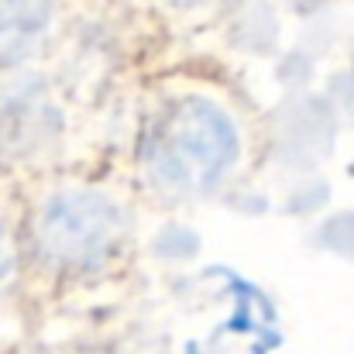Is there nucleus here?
<instances>
[{
  "label": "nucleus",
  "mask_w": 354,
  "mask_h": 354,
  "mask_svg": "<svg viewBox=\"0 0 354 354\" xmlns=\"http://www.w3.org/2000/svg\"><path fill=\"white\" fill-rule=\"evenodd\" d=\"M48 93L31 76H14L0 83V155L28 158L38 145L48 141Z\"/></svg>",
  "instance_id": "obj_3"
},
{
  "label": "nucleus",
  "mask_w": 354,
  "mask_h": 354,
  "mask_svg": "<svg viewBox=\"0 0 354 354\" xmlns=\"http://www.w3.org/2000/svg\"><path fill=\"white\" fill-rule=\"evenodd\" d=\"M237 138L231 120L210 104L179 107L158 134L151 172L172 193H200L217 186L231 169Z\"/></svg>",
  "instance_id": "obj_1"
},
{
  "label": "nucleus",
  "mask_w": 354,
  "mask_h": 354,
  "mask_svg": "<svg viewBox=\"0 0 354 354\" xmlns=\"http://www.w3.org/2000/svg\"><path fill=\"white\" fill-rule=\"evenodd\" d=\"M118 210L86 189L55 193L35 221V248L45 261L80 268L100 261L118 244Z\"/></svg>",
  "instance_id": "obj_2"
},
{
  "label": "nucleus",
  "mask_w": 354,
  "mask_h": 354,
  "mask_svg": "<svg viewBox=\"0 0 354 354\" xmlns=\"http://www.w3.org/2000/svg\"><path fill=\"white\" fill-rule=\"evenodd\" d=\"M14 268V231H10V221L3 217L0 210V282L10 275Z\"/></svg>",
  "instance_id": "obj_5"
},
{
  "label": "nucleus",
  "mask_w": 354,
  "mask_h": 354,
  "mask_svg": "<svg viewBox=\"0 0 354 354\" xmlns=\"http://www.w3.org/2000/svg\"><path fill=\"white\" fill-rule=\"evenodd\" d=\"M52 24V0H0V69L38 48Z\"/></svg>",
  "instance_id": "obj_4"
}]
</instances>
